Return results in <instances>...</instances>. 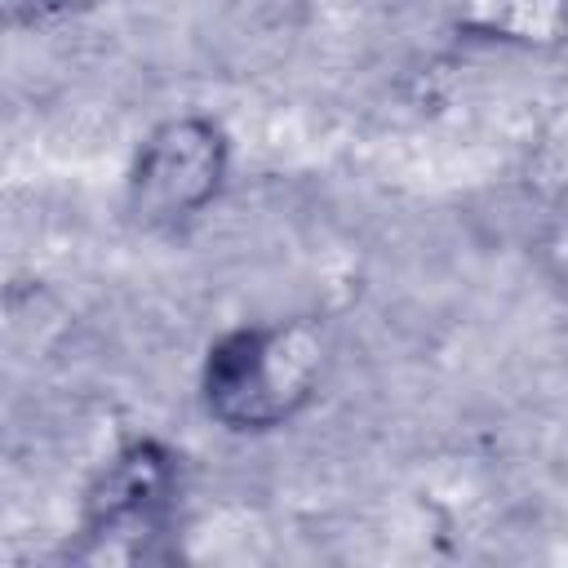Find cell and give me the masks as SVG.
<instances>
[{
	"mask_svg": "<svg viewBox=\"0 0 568 568\" xmlns=\"http://www.w3.org/2000/svg\"><path fill=\"white\" fill-rule=\"evenodd\" d=\"M231 146L217 120L173 115L155 124L129 169V213L142 226H178L195 217L226 182Z\"/></svg>",
	"mask_w": 568,
	"mask_h": 568,
	"instance_id": "obj_2",
	"label": "cell"
},
{
	"mask_svg": "<svg viewBox=\"0 0 568 568\" xmlns=\"http://www.w3.org/2000/svg\"><path fill=\"white\" fill-rule=\"evenodd\" d=\"M49 4H58V0H4L9 18H36V13H44Z\"/></svg>",
	"mask_w": 568,
	"mask_h": 568,
	"instance_id": "obj_5",
	"label": "cell"
},
{
	"mask_svg": "<svg viewBox=\"0 0 568 568\" xmlns=\"http://www.w3.org/2000/svg\"><path fill=\"white\" fill-rule=\"evenodd\" d=\"M173 497H178V457L155 439H133L98 470L84 497V537L138 546L142 537L164 528Z\"/></svg>",
	"mask_w": 568,
	"mask_h": 568,
	"instance_id": "obj_3",
	"label": "cell"
},
{
	"mask_svg": "<svg viewBox=\"0 0 568 568\" xmlns=\"http://www.w3.org/2000/svg\"><path fill=\"white\" fill-rule=\"evenodd\" d=\"M328 364V337L311 315L248 324L217 337L200 368V395L226 430H275L297 417Z\"/></svg>",
	"mask_w": 568,
	"mask_h": 568,
	"instance_id": "obj_1",
	"label": "cell"
},
{
	"mask_svg": "<svg viewBox=\"0 0 568 568\" xmlns=\"http://www.w3.org/2000/svg\"><path fill=\"white\" fill-rule=\"evenodd\" d=\"M470 4L484 31L510 40H550L568 18V0H470Z\"/></svg>",
	"mask_w": 568,
	"mask_h": 568,
	"instance_id": "obj_4",
	"label": "cell"
}]
</instances>
